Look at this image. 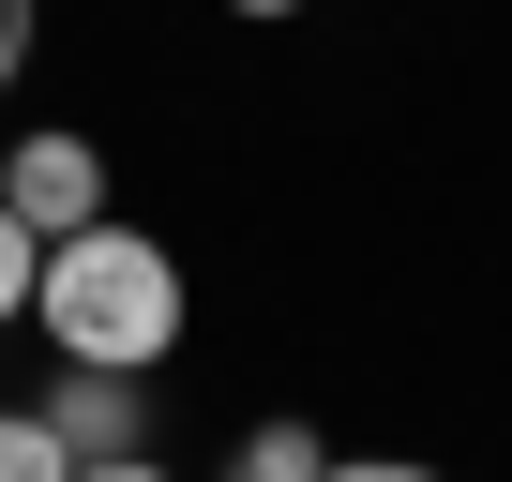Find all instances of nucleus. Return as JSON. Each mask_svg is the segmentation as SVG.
I'll use <instances>...</instances> for the list:
<instances>
[{
  "label": "nucleus",
  "instance_id": "10",
  "mask_svg": "<svg viewBox=\"0 0 512 482\" xmlns=\"http://www.w3.org/2000/svg\"><path fill=\"white\" fill-rule=\"evenodd\" d=\"M226 16H302V0H226Z\"/></svg>",
  "mask_w": 512,
  "mask_h": 482
},
{
  "label": "nucleus",
  "instance_id": "6",
  "mask_svg": "<svg viewBox=\"0 0 512 482\" xmlns=\"http://www.w3.org/2000/svg\"><path fill=\"white\" fill-rule=\"evenodd\" d=\"M31 272H46V241H31L16 211H0V332H16V317H31Z\"/></svg>",
  "mask_w": 512,
  "mask_h": 482
},
{
  "label": "nucleus",
  "instance_id": "2",
  "mask_svg": "<svg viewBox=\"0 0 512 482\" xmlns=\"http://www.w3.org/2000/svg\"><path fill=\"white\" fill-rule=\"evenodd\" d=\"M0 211H16L31 241L91 226V211H106V151H91V136H16V151H0Z\"/></svg>",
  "mask_w": 512,
  "mask_h": 482
},
{
  "label": "nucleus",
  "instance_id": "1",
  "mask_svg": "<svg viewBox=\"0 0 512 482\" xmlns=\"http://www.w3.org/2000/svg\"><path fill=\"white\" fill-rule=\"evenodd\" d=\"M181 257L151 226H121V211H91V226H61L46 241V272H31V332L61 347V362H106V377H151L166 347H181Z\"/></svg>",
  "mask_w": 512,
  "mask_h": 482
},
{
  "label": "nucleus",
  "instance_id": "9",
  "mask_svg": "<svg viewBox=\"0 0 512 482\" xmlns=\"http://www.w3.org/2000/svg\"><path fill=\"white\" fill-rule=\"evenodd\" d=\"M76 482H181V467H151V452H106V467H76Z\"/></svg>",
  "mask_w": 512,
  "mask_h": 482
},
{
  "label": "nucleus",
  "instance_id": "3",
  "mask_svg": "<svg viewBox=\"0 0 512 482\" xmlns=\"http://www.w3.org/2000/svg\"><path fill=\"white\" fill-rule=\"evenodd\" d=\"M61 437H76V467H106V452H151V377H106V362H61L46 392H31Z\"/></svg>",
  "mask_w": 512,
  "mask_h": 482
},
{
  "label": "nucleus",
  "instance_id": "4",
  "mask_svg": "<svg viewBox=\"0 0 512 482\" xmlns=\"http://www.w3.org/2000/svg\"><path fill=\"white\" fill-rule=\"evenodd\" d=\"M317 467H332L317 422H241V452H226V482H317Z\"/></svg>",
  "mask_w": 512,
  "mask_h": 482
},
{
  "label": "nucleus",
  "instance_id": "8",
  "mask_svg": "<svg viewBox=\"0 0 512 482\" xmlns=\"http://www.w3.org/2000/svg\"><path fill=\"white\" fill-rule=\"evenodd\" d=\"M16 76H31V0H0V106H16Z\"/></svg>",
  "mask_w": 512,
  "mask_h": 482
},
{
  "label": "nucleus",
  "instance_id": "7",
  "mask_svg": "<svg viewBox=\"0 0 512 482\" xmlns=\"http://www.w3.org/2000/svg\"><path fill=\"white\" fill-rule=\"evenodd\" d=\"M317 482H437V467H422V452H332Z\"/></svg>",
  "mask_w": 512,
  "mask_h": 482
},
{
  "label": "nucleus",
  "instance_id": "5",
  "mask_svg": "<svg viewBox=\"0 0 512 482\" xmlns=\"http://www.w3.org/2000/svg\"><path fill=\"white\" fill-rule=\"evenodd\" d=\"M0 482H76V437L46 407H0Z\"/></svg>",
  "mask_w": 512,
  "mask_h": 482
}]
</instances>
